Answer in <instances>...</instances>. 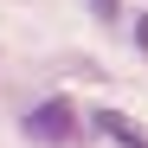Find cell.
Here are the masks:
<instances>
[{
	"instance_id": "6da1fadb",
	"label": "cell",
	"mask_w": 148,
	"mask_h": 148,
	"mask_svg": "<svg viewBox=\"0 0 148 148\" xmlns=\"http://www.w3.org/2000/svg\"><path fill=\"white\" fill-rule=\"evenodd\" d=\"M39 148H64V142H77L84 135V116H77V103L71 97H45V103H32L26 110V122H19Z\"/></svg>"
},
{
	"instance_id": "7a4b0ae2",
	"label": "cell",
	"mask_w": 148,
	"mask_h": 148,
	"mask_svg": "<svg viewBox=\"0 0 148 148\" xmlns=\"http://www.w3.org/2000/svg\"><path fill=\"white\" fill-rule=\"evenodd\" d=\"M90 129L103 135V142H116V148H148L142 122H135V116H122V110H90Z\"/></svg>"
},
{
	"instance_id": "3957f363",
	"label": "cell",
	"mask_w": 148,
	"mask_h": 148,
	"mask_svg": "<svg viewBox=\"0 0 148 148\" xmlns=\"http://www.w3.org/2000/svg\"><path fill=\"white\" fill-rule=\"evenodd\" d=\"M84 7H90V19H103V26L122 19V0H84Z\"/></svg>"
},
{
	"instance_id": "277c9868",
	"label": "cell",
	"mask_w": 148,
	"mask_h": 148,
	"mask_svg": "<svg viewBox=\"0 0 148 148\" xmlns=\"http://www.w3.org/2000/svg\"><path fill=\"white\" fill-rule=\"evenodd\" d=\"M135 45L148 52V13H135Z\"/></svg>"
}]
</instances>
